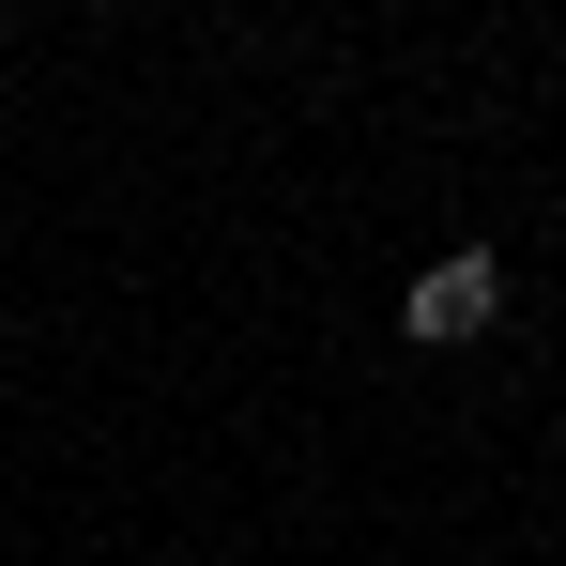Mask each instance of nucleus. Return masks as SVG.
Returning a JSON list of instances; mask_svg holds the SVG:
<instances>
[{"label":"nucleus","instance_id":"obj_1","mask_svg":"<svg viewBox=\"0 0 566 566\" xmlns=\"http://www.w3.org/2000/svg\"><path fill=\"white\" fill-rule=\"evenodd\" d=\"M398 322H413L429 353H460V337H490V322H505V261H490V245H444L429 276L398 291Z\"/></svg>","mask_w":566,"mask_h":566}]
</instances>
